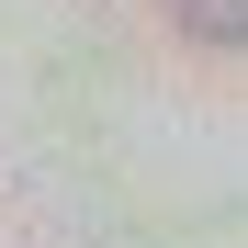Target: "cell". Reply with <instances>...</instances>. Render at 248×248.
<instances>
[{"mask_svg":"<svg viewBox=\"0 0 248 248\" xmlns=\"http://www.w3.org/2000/svg\"><path fill=\"white\" fill-rule=\"evenodd\" d=\"M181 23L203 34V46H237L248 34V0H181Z\"/></svg>","mask_w":248,"mask_h":248,"instance_id":"1","label":"cell"}]
</instances>
